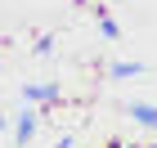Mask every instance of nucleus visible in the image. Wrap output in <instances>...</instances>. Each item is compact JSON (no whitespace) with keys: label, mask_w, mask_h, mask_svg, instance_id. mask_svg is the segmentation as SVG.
Segmentation results:
<instances>
[{"label":"nucleus","mask_w":157,"mask_h":148,"mask_svg":"<svg viewBox=\"0 0 157 148\" xmlns=\"http://www.w3.org/2000/svg\"><path fill=\"white\" fill-rule=\"evenodd\" d=\"M126 112H130L139 126H148V130H157V108L153 103H126Z\"/></svg>","instance_id":"1"},{"label":"nucleus","mask_w":157,"mask_h":148,"mask_svg":"<svg viewBox=\"0 0 157 148\" xmlns=\"http://www.w3.org/2000/svg\"><path fill=\"white\" fill-rule=\"evenodd\" d=\"M23 99H27V103H49V99H59V85H32V81H27Z\"/></svg>","instance_id":"2"},{"label":"nucleus","mask_w":157,"mask_h":148,"mask_svg":"<svg viewBox=\"0 0 157 148\" xmlns=\"http://www.w3.org/2000/svg\"><path fill=\"white\" fill-rule=\"evenodd\" d=\"M32 135H36V117H32V112H23V117H18V126H13V139H18V144H27Z\"/></svg>","instance_id":"3"},{"label":"nucleus","mask_w":157,"mask_h":148,"mask_svg":"<svg viewBox=\"0 0 157 148\" xmlns=\"http://www.w3.org/2000/svg\"><path fill=\"white\" fill-rule=\"evenodd\" d=\"M144 63H112V76H139Z\"/></svg>","instance_id":"4"},{"label":"nucleus","mask_w":157,"mask_h":148,"mask_svg":"<svg viewBox=\"0 0 157 148\" xmlns=\"http://www.w3.org/2000/svg\"><path fill=\"white\" fill-rule=\"evenodd\" d=\"M54 148H72V135H63V139H59V144H54Z\"/></svg>","instance_id":"5"},{"label":"nucleus","mask_w":157,"mask_h":148,"mask_svg":"<svg viewBox=\"0 0 157 148\" xmlns=\"http://www.w3.org/2000/svg\"><path fill=\"white\" fill-rule=\"evenodd\" d=\"M0 130H5V112H0Z\"/></svg>","instance_id":"6"},{"label":"nucleus","mask_w":157,"mask_h":148,"mask_svg":"<svg viewBox=\"0 0 157 148\" xmlns=\"http://www.w3.org/2000/svg\"><path fill=\"white\" fill-rule=\"evenodd\" d=\"M108 148H121V144H108Z\"/></svg>","instance_id":"7"}]
</instances>
